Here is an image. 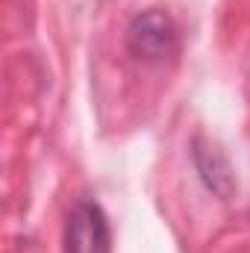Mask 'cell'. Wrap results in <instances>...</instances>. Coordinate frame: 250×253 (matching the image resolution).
<instances>
[{
	"label": "cell",
	"mask_w": 250,
	"mask_h": 253,
	"mask_svg": "<svg viewBox=\"0 0 250 253\" xmlns=\"http://www.w3.org/2000/svg\"><path fill=\"white\" fill-rule=\"evenodd\" d=\"M124 44L132 59L144 65H162L180 53V30L165 9H144L126 24Z\"/></svg>",
	"instance_id": "1"
},
{
	"label": "cell",
	"mask_w": 250,
	"mask_h": 253,
	"mask_svg": "<svg viewBox=\"0 0 250 253\" xmlns=\"http://www.w3.org/2000/svg\"><path fill=\"white\" fill-rule=\"evenodd\" d=\"M191 159H194V171L200 177V183L212 191L218 200H230L236 194V174L230 168V159L203 135H197L191 141Z\"/></svg>",
	"instance_id": "3"
},
{
	"label": "cell",
	"mask_w": 250,
	"mask_h": 253,
	"mask_svg": "<svg viewBox=\"0 0 250 253\" xmlns=\"http://www.w3.org/2000/svg\"><path fill=\"white\" fill-rule=\"evenodd\" d=\"M62 253H112V230L97 200H77L65 218Z\"/></svg>",
	"instance_id": "2"
}]
</instances>
